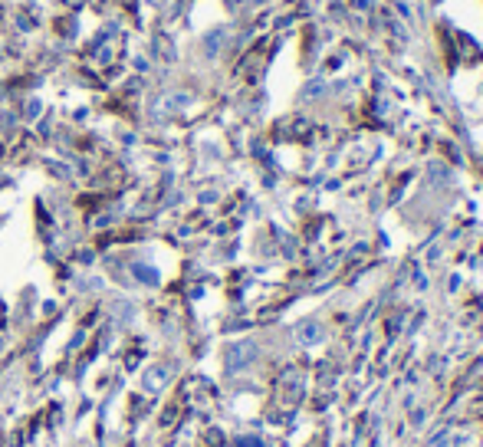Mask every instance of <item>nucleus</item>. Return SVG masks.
Masks as SVG:
<instances>
[{"label":"nucleus","instance_id":"nucleus-1","mask_svg":"<svg viewBox=\"0 0 483 447\" xmlns=\"http://www.w3.org/2000/svg\"><path fill=\"white\" fill-rule=\"evenodd\" d=\"M220 43H224V30H214V33H208V40H204V49H208V53H217Z\"/></svg>","mask_w":483,"mask_h":447}]
</instances>
